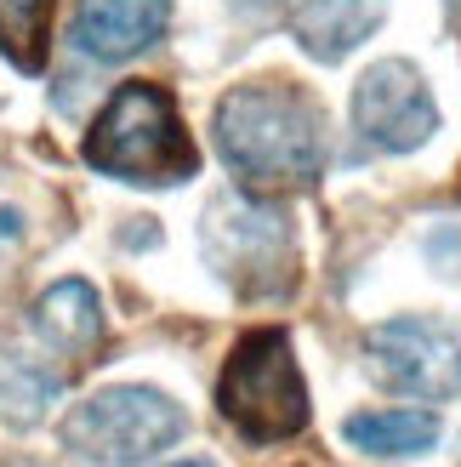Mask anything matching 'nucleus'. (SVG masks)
<instances>
[{"label": "nucleus", "mask_w": 461, "mask_h": 467, "mask_svg": "<svg viewBox=\"0 0 461 467\" xmlns=\"http://www.w3.org/2000/svg\"><path fill=\"white\" fill-rule=\"evenodd\" d=\"M217 154L245 189H302L325 166V120L291 86H234L217 103Z\"/></svg>", "instance_id": "f257e3e1"}, {"label": "nucleus", "mask_w": 461, "mask_h": 467, "mask_svg": "<svg viewBox=\"0 0 461 467\" xmlns=\"http://www.w3.org/2000/svg\"><path fill=\"white\" fill-rule=\"evenodd\" d=\"M86 160L120 182H143V189H171L200 171V149L182 131L171 91L154 80H131L114 91L97 126L86 131Z\"/></svg>", "instance_id": "f03ea898"}, {"label": "nucleus", "mask_w": 461, "mask_h": 467, "mask_svg": "<svg viewBox=\"0 0 461 467\" xmlns=\"http://www.w3.org/2000/svg\"><path fill=\"white\" fill-rule=\"evenodd\" d=\"M217 410L251 445H280L308 428V382L285 331H251L234 342L217 377Z\"/></svg>", "instance_id": "7ed1b4c3"}, {"label": "nucleus", "mask_w": 461, "mask_h": 467, "mask_svg": "<svg viewBox=\"0 0 461 467\" xmlns=\"http://www.w3.org/2000/svg\"><path fill=\"white\" fill-rule=\"evenodd\" d=\"M177 433L182 410L154 388H103L63 416V451L86 467H143Z\"/></svg>", "instance_id": "20e7f679"}, {"label": "nucleus", "mask_w": 461, "mask_h": 467, "mask_svg": "<svg viewBox=\"0 0 461 467\" xmlns=\"http://www.w3.org/2000/svg\"><path fill=\"white\" fill-rule=\"evenodd\" d=\"M200 245L211 256V268L240 285L245 296H273L285 291L296 268H291V223L273 212V205H257V200H240L228 194L211 205V217L200 228Z\"/></svg>", "instance_id": "39448f33"}, {"label": "nucleus", "mask_w": 461, "mask_h": 467, "mask_svg": "<svg viewBox=\"0 0 461 467\" xmlns=\"http://www.w3.org/2000/svg\"><path fill=\"white\" fill-rule=\"evenodd\" d=\"M364 359H371L376 382L410 400H456L461 393V331L445 319H387L364 337Z\"/></svg>", "instance_id": "423d86ee"}, {"label": "nucleus", "mask_w": 461, "mask_h": 467, "mask_svg": "<svg viewBox=\"0 0 461 467\" xmlns=\"http://www.w3.org/2000/svg\"><path fill=\"white\" fill-rule=\"evenodd\" d=\"M353 126L364 131V143H376L387 154L422 149L439 131V109H433V91L416 75V63L387 57L364 68L353 86Z\"/></svg>", "instance_id": "0eeeda50"}, {"label": "nucleus", "mask_w": 461, "mask_h": 467, "mask_svg": "<svg viewBox=\"0 0 461 467\" xmlns=\"http://www.w3.org/2000/svg\"><path fill=\"white\" fill-rule=\"evenodd\" d=\"M171 0H80L75 6V46L97 63H126L166 35Z\"/></svg>", "instance_id": "6e6552de"}, {"label": "nucleus", "mask_w": 461, "mask_h": 467, "mask_svg": "<svg viewBox=\"0 0 461 467\" xmlns=\"http://www.w3.org/2000/svg\"><path fill=\"white\" fill-rule=\"evenodd\" d=\"M382 23V0H302L291 12V35L302 40V52L319 63L348 57L359 40H371Z\"/></svg>", "instance_id": "1a4fd4ad"}, {"label": "nucleus", "mask_w": 461, "mask_h": 467, "mask_svg": "<svg viewBox=\"0 0 461 467\" xmlns=\"http://www.w3.org/2000/svg\"><path fill=\"white\" fill-rule=\"evenodd\" d=\"M35 331L57 348V354H91L103 342V302L86 279H57L52 291L35 302Z\"/></svg>", "instance_id": "9d476101"}, {"label": "nucleus", "mask_w": 461, "mask_h": 467, "mask_svg": "<svg viewBox=\"0 0 461 467\" xmlns=\"http://www.w3.org/2000/svg\"><path fill=\"white\" fill-rule=\"evenodd\" d=\"M342 433L364 456H422L439 445V416L433 410H364V416H348Z\"/></svg>", "instance_id": "9b49d317"}, {"label": "nucleus", "mask_w": 461, "mask_h": 467, "mask_svg": "<svg viewBox=\"0 0 461 467\" xmlns=\"http://www.w3.org/2000/svg\"><path fill=\"white\" fill-rule=\"evenodd\" d=\"M57 0H0V52L17 68H46V35H52Z\"/></svg>", "instance_id": "f8f14e48"}, {"label": "nucleus", "mask_w": 461, "mask_h": 467, "mask_svg": "<svg viewBox=\"0 0 461 467\" xmlns=\"http://www.w3.org/2000/svg\"><path fill=\"white\" fill-rule=\"evenodd\" d=\"M240 6H280V0H240Z\"/></svg>", "instance_id": "ddd939ff"}, {"label": "nucleus", "mask_w": 461, "mask_h": 467, "mask_svg": "<svg viewBox=\"0 0 461 467\" xmlns=\"http://www.w3.org/2000/svg\"><path fill=\"white\" fill-rule=\"evenodd\" d=\"M177 467H205V462H177Z\"/></svg>", "instance_id": "4468645a"}]
</instances>
